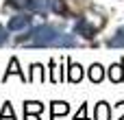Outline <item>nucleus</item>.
<instances>
[{
	"label": "nucleus",
	"mask_w": 124,
	"mask_h": 120,
	"mask_svg": "<svg viewBox=\"0 0 124 120\" xmlns=\"http://www.w3.org/2000/svg\"><path fill=\"white\" fill-rule=\"evenodd\" d=\"M124 118V103H120V107H118V120Z\"/></svg>",
	"instance_id": "20"
},
{
	"label": "nucleus",
	"mask_w": 124,
	"mask_h": 120,
	"mask_svg": "<svg viewBox=\"0 0 124 120\" xmlns=\"http://www.w3.org/2000/svg\"><path fill=\"white\" fill-rule=\"evenodd\" d=\"M7 116H11V118L15 120V116H13V109H11V103H4V107H2V114H0V120H4Z\"/></svg>",
	"instance_id": "15"
},
{
	"label": "nucleus",
	"mask_w": 124,
	"mask_h": 120,
	"mask_svg": "<svg viewBox=\"0 0 124 120\" xmlns=\"http://www.w3.org/2000/svg\"><path fill=\"white\" fill-rule=\"evenodd\" d=\"M28 44L31 46H76V39L72 35L61 33L54 26H37L31 35H28Z\"/></svg>",
	"instance_id": "1"
},
{
	"label": "nucleus",
	"mask_w": 124,
	"mask_h": 120,
	"mask_svg": "<svg viewBox=\"0 0 124 120\" xmlns=\"http://www.w3.org/2000/svg\"><path fill=\"white\" fill-rule=\"evenodd\" d=\"M109 46H124V28L116 33V37L109 39Z\"/></svg>",
	"instance_id": "13"
},
{
	"label": "nucleus",
	"mask_w": 124,
	"mask_h": 120,
	"mask_svg": "<svg viewBox=\"0 0 124 120\" xmlns=\"http://www.w3.org/2000/svg\"><path fill=\"white\" fill-rule=\"evenodd\" d=\"M74 120H87V109H85V105H81V109L76 111Z\"/></svg>",
	"instance_id": "16"
},
{
	"label": "nucleus",
	"mask_w": 124,
	"mask_h": 120,
	"mask_svg": "<svg viewBox=\"0 0 124 120\" xmlns=\"http://www.w3.org/2000/svg\"><path fill=\"white\" fill-rule=\"evenodd\" d=\"M50 66H52V81H54V83H59V81H61V72L57 70V66H54V61H52Z\"/></svg>",
	"instance_id": "17"
},
{
	"label": "nucleus",
	"mask_w": 124,
	"mask_h": 120,
	"mask_svg": "<svg viewBox=\"0 0 124 120\" xmlns=\"http://www.w3.org/2000/svg\"><path fill=\"white\" fill-rule=\"evenodd\" d=\"M31 26V17L28 15H15L9 20V31H22Z\"/></svg>",
	"instance_id": "2"
},
{
	"label": "nucleus",
	"mask_w": 124,
	"mask_h": 120,
	"mask_svg": "<svg viewBox=\"0 0 124 120\" xmlns=\"http://www.w3.org/2000/svg\"><path fill=\"white\" fill-rule=\"evenodd\" d=\"M94 120H111V111H109V105H107V103H98V105H96Z\"/></svg>",
	"instance_id": "3"
},
{
	"label": "nucleus",
	"mask_w": 124,
	"mask_h": 120,
	"mask_svg": "<svg viewBox=\"0 0 124 120\" xmlns=\"http://www.w3.org/2000/svg\"><path fill=\"white\" fill-rule=\"evenodd\" d=\"M50 111H52V120H54L57 116H65V114L70 111V105H68V103H61V101H54Z\"/></svg>",
	"instance_id": "4"
},
{
	"label": "nucleus",
	"mask_w": 124,
	"mask_h": 120,
	"mask_svg": "<svg viewBox=\"0 0 124 120\" xmlns=\"http://www.w3.org/2000/svg\"><path fill=\"white\" fill-rule=\"evenodd\" d=\"M44 111V105L41 103H37V101H26L24 103V114H26V118H28V114H41Z\"/></svg>",
	"instance_id": "6"
},
{
	"label": "nucleus",
	"mask_w": 124,
	"mask_h": 120,
	"mask_svg": "<svg viewBox=\"0 0 124 120\" xmlns=\"http://www.w3.org/2000/svg\"><path fill=\"white\" fill-rule=\"evenodd\" d=\"M31 79H33V81H39V83L44 81V68H41L39 63L33 66V77H31Z\"/></svg>",
	"instance_id": "14"
},
{
	"label": "nucleus",
	"mask_w": 124,
	"mask_h": 120,
	"mask_svg": "<svg viewBox=\"0 0 124 120\" xmlns=\"http://www.w3.org/2000/svg\"><path fill=\"white\" fill-rule=\"evenodd\" d=\"M76 31H78L81 35H85V37H94V33H96V28H94L89 22H78V24H76Z\"/></svg>",
	"instance_id": "8"
},
{
	"label": "nucleus",
	"mask_w": 124,
	"mask_h": 120,
	"mask_svg": "<svg viewBox=\"0 0 124 120\" xmlns=\"http://www.w3.org/2000/svg\"><path fill=\"white\" fill-rule=\"evenodd\" d=\"M9 74H20V77H22V81H26V77L22 74V70H20V66H17V59H11V63H9V70H7L4 79H7Z\"/></svg>",
	"instance_id": "10"
},
{
	"label": "nucleus",
	"mask_w": 124,
	"mask_h": 120,
	"mask_svg": "<svg viewBox=\"0 0 124 120\" xmlns=\"http://www.w3.org/2000/svg\"><path fill=\"white\" fill-rule=\"evenodd\" d=\"M48 9L54 13H63L65 11V2L63 0H48Z\"/></svg>",
	"instance_id": "12"
},
{
	"label": "nucleus",
	"mask_w": 124,
	"mask_h": 120,
	"mask_svg": "<svg viewBox=\"0 0 124 120\" xmlns=\"http://www.w3.org/2000/svg\"><path fill=\"white\" fill-rule=\"evenodd\" d=\"M2 44H7V28L4 26H0V46Z\"/></svg>",
	"instance_id": "18"
},
{
	"label": "nucleus",
	"mask_w": 124,
	"mask_h": 120,
	"mask_svg": "<svg viewBox=\"0 0 124 120\" xmlns=\"http://www.w3.org/2000/svg\"><path fill=\"white\" fill-rule=\"evenodd\" d=\"M102 77H105L102 66H98V63H96V66H92V68H89V79H92L94 83H100V81H102Z\"/></svg>",
	"instance_id": "9"
},
{
	"label": "nucleus",
	"mask_w": 124,
	"mask_h": 120,
	"mask_svg": "<svg viewBox=\"0 0 124 120\" xmlns=\"http://www.w3.org/2000/svg\"><path fill=\"white\" fill-rule=\"evenodd\" d=\"M28 9L31 11H46L48 9V0H28Z\"/></svg>",
	"instance_id": "11"
},
{
	"label": "nucleus",
	"mask_w": 124,
	"mask_h": 120,
	"mask_svg": "<svg viewBox=\"0 0 124 120\" xmlns=\"http://www.w3.org/2000/svg\"><path fill=\"white\" fill-rule=\"evenodd\" d=\"M109 79L113 81V83H120L124 79V70H122V63H113L111 68H109Z\"/></svg>",
	"instance_id": "5"
},
{
	"label": "nucleus",
	"mask_w": 124,
	"mask_h": 120,
	"mask_svg": "<svg viewBox=\"0 0 124 120\" xmlns=\"http://www.w3.org/2000/svg\"><path fill=\"white\" fill-rule=\"evenodd\" d=\"M11 4L13 7H24V4H28V0H11Z\"/></svg>",
	"instance_id": "19"
},
{
	"label": "nucleus",
	"mask_w": 124,
	"mask_h": 120,
	"mask_svg": "<svg viewBox=\"0 0 124 120\" xmlns=\"http://www.w3.org/2000/svg\"><path fill=\"white\" fill-rule=\"evenodd\" d=\"M68 79H70L72 83H78V81L83 79V68L76 66V63H70V74H68Z\"/></svg>",
	"instance_id": "7"
}]
</instances>
